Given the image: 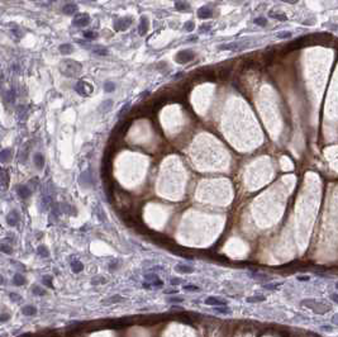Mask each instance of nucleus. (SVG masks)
<instances>
[{
    "label": "nucleus",
    "instance_id": "obj_29",
    "mask_svg": "<svg viewBox=\"0 0 338 337\" xmlns=\"http://www.w3.org/2000/svg\"><path fill=\"white\" fill-rule=\"evenodd\" d=\"M0 250H1V252H4V254H7V255H10L12 254V247H10V245H7V243H3L1 245V247H0Z\"/></svg>",
    "mask_w": 338,
    "mask_h": 337
},
{
    "label": "nucleus",
    "instance_id": "obj_1",
    "mask_svg": "<svg viewBox=\"0 0 338 337\" xmlns=\"http://www.w3.org/2000/svg\"><path fill=\"white\" fill-rule=\"evenodd\" d=\"M300 304L303 307L312 309L314 313H318V314H324V313L332 309L331 304H327V303L320 300H315V299H304V300L300 302Z\"/></svg>",
    "mask_w": 338,
    "mask_h": 337
},
{
    "label": "nucleus",
    "instance_id": "obj_28",
    "mask_svg": "<svg viewBox=\"0 0 338 337\" xmlns=\"http://www.w3.org/2000/svg\"><path fill=\"white\" fill-rule=\"evenodd\" d=\"M270 17H272V18H276V19H279V20H281V22H285L288 19L286 18V15H284V14H279V13H272L271 12L270 13Z\"/></svg>",
    "mask_w": 338,
    "mask_h": 337
},
{
    "label": "nucleus",
    "instance_id": "obj_45",
    "mask_svg": "<svg viewBox=\"0 0 338 337\" xmlns=\"http://www.w3.org/2000/svg\"><path fill=\"white\" fill-rule=\"evenodd\" d=\"M43 283H45V284H47L48 287H52V281L48 279V276H45V278H43Z\"/></svg>",
    "mask_w": 338,
    "mask_h": 337
},
{
    "label": "nucleus",
    "instance_id": "obj_32",
    "mask_svg": "<svg viewBox=\"0 0 338 337\" xmlns=\"http://www.w3.org/2000/svg\"><path fill=\"white\" fill-rule=\"evenodd\" d=\"M96 33L95 32H91V31H89V32H84V37L85 38H88V39H94V38H96Z\"/></svg>",
    "mask_w": 338,
    "mask_h": 337
},
{
    "label": "nucleus",
    "instance_id": "obj_4",
    "mask_svg": "<svg viewBox=\"0 0 338 337\" xmlns=\"http://www.w3.org/2000/svg\"><path fill=\"white\" fill-rule=\"evenodd\" d=\"M194 52L190 51V50H184V51H180L177 55H176V61L179 64H186L189 61H191L194 58Z\"/></svg>",
    "mask_w": 338,
    "mask_h": 337
},
{
    "label": "nucleus",
    "instance_id": "obj_17",
    "mask_svg": "<svg viewBox=\"0 0 338 337\" xmlns=\"http://www.w3.org/2000/svg\"><path fill=\"white\" fill-rule=\"evenodd\" d=\"M76 10H77V7L75 5V4H67V5H65L62 12L65 14H67V15H70V14H74Z\"/></svg>",
    "mask_w": 338,
    "mask_h": 337
},
{
    "label": "nucleus",
    "instance_id": "obj_12",
    "mask_svg": "<svg viewBox=\"0 0 338 337\" xmlns=\"http://www.w3.org/2000/svg\"><path fill=\"white\" fill-rule=\"evenodd\" d=\"M132 23V19L131 18H123V19H119L118 22H117V28L118 29H126V28H128V26H129Z\"/></svg>",
    "mask_w": 338,
    "mask_h": 337
},
{
    "label": "nucleus",
    "instance_id": "obj_31",
    "mask_svg": "<svg viewBox=\"0 0 338 337\" xmlns=\"http://www.w3.org/2000/svg\"><path fill=\"white\" fill-rule=\"evenodd\" d=\"M95 53H98V55H108V51H107V48H104V47H95V48L93 50Z\"/></svg>",
    "mask_w": 338,
    "mask_h": 337
},
{
    "label": "nucleus",
    "instance_id": "obj_35",
    "mask_svg": "<svg viewBox=\"0 0 338 337\" xmlns=\"http://www.w3.org/2000/svg\"><path fill=\"white\" fill-rule=\"evenodd\" d=\"M38 254H39L42 257H47V256H48V251H47V249L45 246H41V247L38 249Z\"/></svg>",
    "mask_w": 338,
    "mask_h": 337
},
{
    "label": "nucleus",
    "instance_id": "obj_30",
    "mask_svg": "<svg viewBox=\"0 0 338 337\" xmlns=\"http://www.w3.org/2000/svg\"><path fill=\"white\" fill-rule=\"evenodd\" d=\"M1 184H3V188L5 189L7 185H8V174H7L5 170L1 171Z\"/></svg>",
    "mask_w": 338,
    "mask_h": 337
},
{
    "label": "nucleus",
    "instance_id": "obj_6",
    "mask_svg": "<svg viewBox=\"0 0 338 337\" xmlns=\"http://www.w3.org/2000/svg\"><path fill=\"white\" fill-rule=\"evenodd\" d=\"M207 306H210V307H222V306H228V302L226 299L219 298V297H209L204 300Z\"/></svg>",
    "mask_w": 338,
    "mask_h": 337
},
{
    "label": "nucleus",
    "instance_id": "obj_39",
    "mask_svg": "<svg viewBox=\"0 0 338 337\" xmlns=\"http://www.w3.org/2000/svg\"><path fill=\"white\" fill-rule=\"evenodd\" d=\"M9 298H10L13 302H19V300H22V298L19 297L17 293H10V294H9Z\"/></svg>",
    "mask_w": 338,
    "mask_h": 337
},
{
    "label": "nucleus",
    "instance_id": "obj_48",
    "mask_svg": "<svg viewBox=\"0 0 338 337\" xmlns=\"http://www.w3.org/2000/svg\"><path fill=\"white\" fill-rule=\"evenodd\" d=\"M9 317H10V316H9V314H7V313H4V314L1 316V319H0V321H1V322H3V323H4V322H5V321L8 319V318H9Z\"/></svg>",
    "mask_w": 338,
    "mask_h": 337
},
{
    "label": "nucleus",
    "instance_id": "obj_36",
    "mask_svg": "<svg viewBox=\"0 0 338 337\" xmlns=\"http://www.w3.org/2000/svg\"><path fill=\"white\" fill-rule=\"evenodd\" d=\"M33 293L37 294V295H46V290H43V289L39 288V287H34V288H33Z\"/></svg>",
    "mask_w": 338,
    "mask_h": 337
},
{
    "label": "nucleus",
    "instance_id": "obj_14",
    "mask_svg": "<svg viewBox=\"0 0 338 337\" xmlns=\"http://www.w3.org/2000/svg\"><path fill=\"white\" fill-rule=\"evenodd\" d=\"M71 269H72L74 273H80L84 269V265L82 262H80L77 260H72L71 261Z\"/></svg>",
    "mask_w": 338,
    "mask_h": 337
},
{
    "label": "nucleus",
    "instance_id": "obj_50",
    "mask_svg": "<svg viewBox=\"0 0 338 337\" xmlns=\"http://www.w3.org/2000/svg\"><path fill=\"white\" fill-rule=\"evenodd\" d=\"M281 1H286L289 4H295V3H298L299 0H281Z\"/></svg>",
    "mask_w": 338,
    "mask_h": 337
},
{
    "label": "nucleus",
    "instance_id": "obj_47",
    "mask_svg": "<svg viewBox=\"0 0 338 337\" xmlns=\"http://www.w3.org/2000/svg\"><path fill=\"white\" fill-rule=\"evenodd\" d=\"M332 322H333V323H334V325H337V326H338V313H337V314H334V316H333V318H332Z\"/></svg>",
    "mask_w": 338,
    "mask_h": 337
},
{
    "label": "nucleus",
    "instance_id": "obj_34",
    "mask_svg": "<svg viewBox=\"0 0 338 337\" xmlns=\"http://www.w3.org/2000/svg\"><path fill=\"white\" fill-rule=\"evenodd\" d=\"M114 88H115V86H114V84H113V83H110V81H107V83H105V85H104V89H105V91H107V93L113 91Z\"/></svg>",
    "mask_w": 338,
    "mask_h": 337
},
{
    "label": "nucleus",
    "instance_id": "obj_52",
    "mask_svg": "<svg viewBox=\"0 0 338 337\" xmlns=\"http://www.w3.org/2000/svg\"><path fill=\"white\" fill-rule=\"evenodd\" d=\"M336 288H337V289H338V281H337V283H336Z\"/></svg>",
    "mask_w": 338,
    "mask_h": 337
},
{
    "label": "nucleus",
    "instance_id": "obj_51",
    "mask_svg": "<svg viewBox=\"0 0 338 337\" xmlns=\"http://www.w3.org/2000/svg\"><path fill=\"white\" fill-rule=\"evenodd\" d=\"M209 27H210V26H201V27H200V29H201V31H208V28H209Z\"/></svg>",
    "mask_w": 338,
    "mask_h": 337
},
{
    "label": "nucleus",
    "instance_id": "obj_18",
    "mask_svg": "<svg viewBox=\"0 0 338 337\" xmlns=\"http://www.w3.org/2000/svg\"><path fill=\"white\" fill-rule=\"evenodd\" d=\"M147 29H148V22H147V18L143 17L141 20V24H139V33L143 36L147 33Z\"/></svg>",
    "mask_w": 338,
    "mask_h": 337
},
{
    "label": "nucleus",
    "instance_id": "obj_25",
    "mask_svg": "<svg viewBox=\"0 0 338 337\" xmlns=\"http://www.w3.org/2000/svg\"><path fill=\"white\" fill-rule=\"evenodd\" d=\"M214 311H215L217 313H222V314H231V309L229 308H227V306H224V307H214L213 308Z\"/></svg>",
    "mask_w": 338,
    "mask_h": 337
},
{
    "label": "nucleus",
    "instance_id": "obj_43",
    "mask_svg": "<svg viewBox=\"0 0 338 337\" xmlns=\"http://www.w3.org/2000/svg\"><path fill=\"white\" fill-rule=\"evenodd\" d=\"M331 299H332V300L334 302V303H337V304H338V293H332V294H331Z\"/></svg>",
    "mask_w": 338,
    "mask_h": 337
},
{
    "label": "nucleus",
    "instance_id": "obj_16",
    "mask_svg": "<svg viewBox=\"0 0 338 337\" xmlns=\"http://www.w3.org/2000/svg\"><path fill=\"white\" fill-rule=\"evenodd\" d=\"M22 312L24 316H34L37 313V309H36V307H33V306H26V307H23Z\"/></svg>",
    "mask_w": 338,
    "mask_h": 337
},
{
    "label": "nucleus",
    "instance_id": "obj_3",
    "mask_svg": "<svg viewBox=\"0 0 338 337\" xmlns=\"http://www.w3.org/2000/svg\"><path fill=\"white\" fill-rule=\"evenodd\" d=\"M250 46V42H243V41H239V42H229V43H226V45H220L218 48L219 50H224V51H242L247 48Z\"/></svg>",
    "mask_w": 338,
    "mask_h": 337
},
{
    "label": "nucleus",
    "instance_id": "obj_7",
    "mask_svg": "<svg viewBox=\"0 0 338 337\" xmlns=\"http://www.w3.org/2000/svg\"><path fill=\"white\" fill-rule=\"evenodd\" d=\"M90 23V17L88 14H79V15L75 17L74 19V24L77 27H85Z\"/></svg>",
    "mask_w": 338,
    "mask_h": 337
},
{
    "label": "nucleus",
    "instance_id": "obj_20",
    "mask_svg": "<svg viewBox=\"0 0 338 337\" xmlns=\"http://www.w3.org/2000/svg\"><path fill=\"white\" fill-rule=\"evenodd\" d=\"M13 283L15 285H23V284H26V278L20 274H15L13 276Z\"/></svg>",
    "mask_w": 338,
    "mask_h": 337
},
{
    "label": "nucleus",
    "instance_id": "obj_46",
    "mask_svg": "<svg viewBox=\"0 0 338 337\" xmlns=\"http://www.w3.org/2000/svg\"><path fill=\"white\" fill-rule=\"evenodd\" d=\"M322 330H323V331H327V332H332V331H333L332 326H322Z\"/></svg>",
    "mask_w": 338,
    "mask_h": 337
},
{
    "label": "nucleus",
    "instance_id": "obj_26",
    "mask_svg": "<svg viewBox=\"0 0 338 337\" xmlns=\"http://www.w3.org/2000/svg\"><path fill=\"white\" fill-rule=\"evenodd\" d=\"M281 285V283H265L262 288L264 289H267V290H274V289H276L277 287Z\"/></svg>",
    "mask_w": 338,
    "mask_h": 337
},
{
    "label": "nucleus",
    "instance_id": "obj_8",
    "mask_svg": "<svg viewBox=\"0 0 338 337\" xmlns=\"http://www.w3.org/2000/svg\"><path fill=\"white\" fill-rule=\"evenodd\" d=\"M19 213L17 212V211H12L10 213L8 214V217H7V222H8V224L9 226H12V227H15L18 223H19Z\"/></svg>",
    "mask_w": 338,
    "mask_h": 337
},
{
    "label": "nucleus",
    "instance_id": "obj_21",
    "mask_svg": "<svg viewBox=\"0 0 338 337\" xmlns=\"http://www.w3.org/2000/svg\"><path fill=\"white\" fill-rule=\"evenodd\" d=\"M246 300L248 303H261V302L266 300V297H264V295H253V297H248Z\"/></svg>",
    "mask_w": 338,
    "mask_h": 337
},
{
    "label": "nucleus",
    "instance_id": "obj_5",
    "mask_svg": "<svg viewBox=\"0 0 338 337\" xmlns=\"http://www.w3.org/2000/svg\"><path fill=\"white\" fill-rule=\"evenodd\" d=\"M76 90H77V93L80 94V95L82 96H88L90 95V94L93 93V86L90 84H88L86 81H79L77 85H76Z\"/></svg>",
    "mask_w": 338,
    "mask_h": 337
},
{
    "label": "nucleus",
    "instance_id": "obj_44",
    "mask_svg": "<svg viewBox=\"0 0 338 337\" xmlns=\"http://www.w3.org/2000/svg\"><path fill=\"white\" fill-rule=\"evenodd\" d=\"M296 279L299 280V281H308V280H309V276H305V275H301V276H296Z\"/></svg>",
    "mask_w": 338,
    "mask_h": 337
},
{
    "label": "nucleus",
    "instance_id": "obj_13",
    "mask_svg": "<svg viewBox=\"0 0 338 337\" xmlns=\"http://www.w3.org/2000/svg\"><path fill=\"white\" fill-rule=\"evenodd\" d=\"M124 300H126V299L123 298V297L115 294V295H113V297L108 298V299H104L103 303H112V304H114V303H120V302H124Z\"/></svg>",
    "mask_w": 338,
    "mask_h": 337
},
{
    "label": "nucleus",
    "instance_id": "obj_41",
    "mask_svg": "<svg viewBox=\"0 0 338 337\" xmlns=\"http://www.w3.org/2000/svg\"><path fill=\"white\" fill-rule=\"evenodd\" d=\"M184 283V279H171L170 280V284L172 287H175V285H177V284H183Z\"/></svg>",
    "mask_w": 338,
    "mask_h": 337
},
{
    "label": "nucleus",
    "instance_id": "obj_11",
    "mask_svg": "<svg viewBox=\"0 0 338 337\" xmlns=\"http://www.w3.org/2000/svg\"><path fill=\"white\" fill-rule=\"evenodd\" d=\"M18 195L20 198H23V199L28 198L31 195V189L28 188L27 185H20V186L18 188Z\"/></svg>",
    "mask_w": 338,
    "mask_h": 337
},
{
    "label": "nucleus",
    "instance_id": "obj_23",
    "mask_svg": "<svg viewBox=\"0 0 338 337\" xmlns=\"http://www.w3.org/2000/svg\"><path fill=\"white\" fill-rule=\"evenodd\" d=\"M183 290L184 292H200L201 289L198 285H195V284H186V285L183 287Z\"/></svg>",
    "mask_w": 338,
    "mask_h": 337
},
{
    "label": "nucleus",
    "instance_id": "obj_22",
    "mask_svg": "<svg viewBox=\"0 0 338 337\" xmlns=\"http://www.w3.org/2000/svg\"><path fill=\"white\" fill-rule=\"evenodd\" d=\"M112 107H113V102H112V100H105V102H103V103H101V105H100V112L107 113V112L110 110Z\"/></svg>",
    "mask_w": 338,
    "mask_h": 337
},
{
    "label": "nucleus",
    "instance_id": "obj_40",
    "mask_svg": "<svg viewBox=\"0 0 338 337\" xmlns=\"http://www.w3.org/2000/svg\"><path fill=\"white\" fill-rule=\"evenodd\" d=\"M184 28L186 29L188 32H190V31H193L194 29V23L191 22V20H189V22H186L185 23V26H184Z\"/></svg>",
    "mask_w": 338,
    "mask_h": 337
},
{
    "label": "nucleus",
    "instance_id": "obj_10",
    "mask_svg": "<svg viewBox=\"0 0 338 337\" xmlns=\"http://www.w3.org/2000/svg\"><path fill=\"white\" fill-rule=\"evenodd\" d=\"M212 14H213L212 9H209L208 7H203L198 10V17L201 18V19H207V18L212 17Z\"/></svg>",
    "mask_w": 338,
    "mask_h": 337
},
{
    "label": "nucleus",
    "instance_id": "obj_49",
    "mask_svg": "<svg viewBox=\"0 0 338 337\" xmlns=\"http://www.w3.org/2000/svg\"><path fill=\"white\" fill-rule=\"evenodd\" d=\"M166 294H176L177 293V290H175V289H169V290H165Z\"/></svg>",
    "mask_w": 338,
    "mask_h": 337
},
{
    "label": "nucleus",
    "instance_id": "obj_33",
    "mask_svg": "<svg viewBox=\"0 0 338 337\" xmlns=\"http://www.w3.org/2000/svg\"><path fill=\"white\" fill-rule=\"evenodd\" d=\"M185 300L184 298H177V297H170L167 298V302L169 303H183Z\"/></svg>",
    "mask_w": 338,
    "mask_h": 337
},
{
    "label": "nucleus",
    "instance_id": "obj_24",
    "mask_svg": "<svg viewBox=\"0 0 338 337\" xmlns=\"http://www.w3.org/2000/svg\"><path fill=\"white\" fill-rule=\"evenodd\" d=\"M72 51H74V47L71 45H61L60 46V52H61V53H64V55H69Z\"/></svg>",
    "mask_w": 338,
    "mask_h": 337
},
{
    "label": "nucleus",
    "instance_id": "obj_15",
    "mask_svg": "<svg viewBox=\"0 0 338 337\" xmlns=\"http://www.w3.org/2000/svg\"><path fill=\"white\" fill-rule=\"evenodd\" d=\"M34 164H36V166H37V169H42L43 167V165H45V157L42 156L41 154H36L34 155Z\"/></svg>",
    "mask_w": 338,
    "mask_h": 337
},
{
    "label": "nucleus",
    "instance_id": "obj_27",
    "mask_svg": "<svg viewBox=\"0 0 338 337\" xmlns=\"http://www.w3.org/2000/svg\"><path fill=\"white\" fill-rule=\"evenodd\" d=\"M145 279L147 280V281H150V283H155V281H157V280H160L158 276H157V274H155V273L146 274V275H145Z\"/></svg>",
    "mask_w": 338,
    "mask_h": 337
},
{
    "label": "nucleus",
    "instance_id": "obj_42",
    "mask_svg": "<svg viewBox=\"0 0 338 337\" xmlns=\"http://www.w3.org/2000/svg\"><path fill=\"white\" fill-rule=\"evenodd\" d=\"M176 8H177L179 10H181L183 8H188V4L183 3V1H177V3H176Z\"/></svg>",
    "mask_w": 338,
    "mask_h": 337
},
{
    "label": "nucleus",
    "instance_id": "obj_2",
    "mask_svg": "<svg viewBox=\"0 0 338 337\" xmlns=\"http://www.w3.org/2000/svg\"><path fill=\"white\" fill-rule=\"evenodd\" d=\"M81 69H82L81 64H79L77 61H74V60H64L60 64V71L65 76H69V77L79 75Z\"/></svg>",
    "mask_w": 338,
    "mask_h": 337
},
{
    "label": "nucleus",
    "instance_id": "obj_19",
    "mask_svg": "<svg viewBox=\"0 0 338 337\" xmlns=\"http://www.w3.org/2000/svg\"><path fill=\"white\" fill-rule=\"evenodd\" d=\"M12 157V151L7 148V150H3L1 154H0V159H1V162H7V161H9Z\"/></svg>",
    "mask_w": 338,
    "mask_h": 337
},
{
    "label": "nucleus",
    "instance_id": "obj_38",
    "mask_svg": "<svg viewBox=\"0 0 338 337\" xmlns=\"http://www.w3.org/2000/svg\"><path fill=\"white\" fill-rule=\"evenodd\" d=\"M253 22H255V24H257V26H266V23H267V20H266L265 18H256Z\"/></svg>",
    "mask_w": 338,
    "mask_h": 337
},
{
    "label": "nucleus",
    "instance_id": "obj_9",
    "mask_svg": "<svg viewBox=\"0 0 338 337\" xmlns=\"http://www.w3.org/2000/svg\"><path fill=\"white\" fill-rule=\"evenodd\" d=\"M175 270L180 274H191L195 271V269L193 266H189L186 264H177L175 266Z\"/></svg>",
    "mask_w": 338,
    "mask_h": 337
},
{
    "label": "nucleus",
    "instance_id": "obj_37",
    "mask_svg": "<svg viewBox=\"0 0 338 337\" xmlns=\"http://www.w3.org/2000/svg\"><path fill=\"white\" fill-rule=\"evenodd\" d=\"M276 37H277V38H290V37H291V33L290 32H280L276 34Z\"/></svg>",
    "mask_w": 338,
    "mask_h": 337
}]
</instances>
